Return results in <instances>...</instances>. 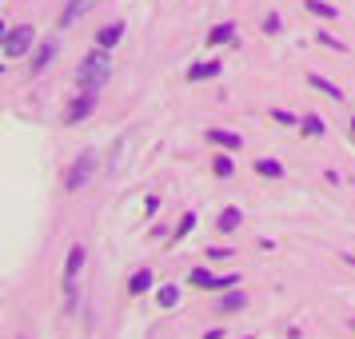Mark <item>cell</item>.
<instances>
[{"label": "cell", "instance_id": "cell-19", "mask_svg": "<svg viewBox=\"0 0 355 339\" xmlns=\"http://www.w3.org/2000/svg\"><path fill=\"white\" fill-rule=\"evenodd\" d=\"M156 299H160V307H176L180 304V288H160Z\"/></svg>", "mask_w": 355, "mask_h": 339}, {"label": "cell", "instance_id": "cell-23", "mask_svg": "<svg viewBox=\"0 0 355 339\" xmlns=\"http://www.w3.org/2000/svg\"><path fill=\"white\" fill-rule=\"evenodd\" d=\"M192 227H196V216H192V211H188V216H184V224H180V232H176V236H188Z\"/></svg>", "mask_w": 355, "mask_h": 339}, {"label": "cell", "instance_id": "cell-13", "mask_svg": "<svg viewBox=\"0 0 355 339\" xmlns=\"http://www.w3.org/2000/svg\"><path fill=\"white\" fill-rule=\"evenodd\" d=\"M307 12H315L320 20H336V4H327V0H304Z\"/></svg>", "mask_w": 355, "mask_h": 339}, {"label": "cell", "instance_id": "cell-25", "mask_svg": "<svg viewBox=\"0 0 355 339\" xmlns=\"http://www.w3.org/2000/svg\"><path fill=\"white\" fill-rule=\"evenodd\" d=\"M320 40H323V44H327V49H336V52H343V44H339L336 36H327V33H323V36H320Z\"/></svg>", "mask_w": 355, "mask_h": 339}, {"label": "cell", "instance_id": "cell-22", "mask_svg": "<svg viewBox=\"0 0 355 339\" xmlns=\"http://www.w3.org/2000/svg\"><path fill=\"white\" fill-rule=\"evenodd\" d=\"M227 256H236L232 247H208V259H227Z\"/></svg>", "mask_w": 355, "mask_h": 339}, {"label": "cell", "instance_id": "cell-26", "mask_svg": "<svg viewBox=\"0 0 355 339\" xmlns=\"http://www.w3.org/2000/svg\"><path fill=\"white\" fill-rule=\"evenodd\" d=\"M343 259H347V263H352V268H355V256H352V252H347V256H343Z\"/></svg>", "mask_w": 355, "mask_h": 339}, {"label": "cell", "instance_id": "cell-16", "mask_svg": "<svg viewBox=\"0 0 355 339\" xmlns=\"http://www.w3.org/2000/svg\"><path fill=\"white\" fill-rule=\"evenodd\" d=\"M148 288H152V272H136V275L128 279V291H132V295H144Z\"/></svg>", "mask_w": 355, "mask_h": 339}, {"label": "cell", "instance_id": "cell-10", "mask_svg": "<svg viewBox=\"0 0 355 339\" xmlns=\"http://www.w3.org/2000/svg\"><path fill=\"white\" fill-rule=\"evenodd\" d=\"M211 76H220V60H204V64L188 68V80H211Z\"/></svg>", "mask_w": 355, "mask_h": 339}, {"label": "cell", "instance_id": "cell-8", "mask_svg": "<svg viewBox=\"0 0 355 339\" xmlns=\"http://www.w3.org/2000/svg\"><path fill=\"white\" fill-rule=\"evenodd\" d=\"M208 140L211 144H220V148H227V152H240L243 148L240 136H236V132H224V128H208Z\"/></svg>", "mask_w": 355, "mask_h": 339}, {"label": "cell", "instance_id": "cell-20", "mask_svg": "<svg viewBox=\"0 0 355 339\" xmlns=\"http://www.w3.org/2000/svg\"><path fill=\"white\" fill-rule=\"evenodd\" d=\"M211 168H216V176H232V172H236V164L227 160V156H220V160L211 164Z\"/></svg>", "mask_w": 355, "mask_h": 339}, {"label": "cell", "instance_id": "cell-24", "mask_svg": "<svg viewBox=\"0 0 355 339\" xmlns=\"http://www.w3.org/2000/svg\"><path fill=\"white\" fill-rule=\"evenodd\" d=\"M263 33H279V17H268V20H263Z\"/></svg>", "mask_w": 355, "mask_h": 339}, {"label": "cell", "instance_id": "cell-18", "mask_svg": "<svg viewBox=\"0 0 355 339\" xmlns=\"http://www.w3.org/2000/svg\"><path fill=\"white\" fill-rule=\"evenodd\" d=\"M256 172H259V176H268V180H279V176H284V168H279L275 160H259Z\"/></svg>", "mask_w": 355, "mask_h": 339}, {"label": "cell", "instance_id": "cell-9", "mask_svg": "<svg viewBox=\"0 0 355 339\" xmlns=\"http://www.w3.org/2000/svg\"><path fill=\"white\" fill-rule=\"evenodd\" d=\"M56 49H60L56 40H44V44L36 49V56H33V72H44V68H49L52 60H56Z\"/></svg>", "mask_w": 355, "mask_h": 339}, {"label": "cell", "instance_id": "cell-21", "mask_svg": "<svg viewBox=\"0 0 355 339\" xmlns=\"http://www.w3.org/2000/svg\"><path fill=\"white\" fill-rule=\"evenodd\" d=\"M272 120H275V124H300V120H295L291 112H284V108H275V112H272Z\"/></svg>", "mask_w": 355, "mask_h": 339}, {"label": "cell", "instance_id": "cell-28", "mask_svg": "<svg viewBox=\"0 0 355 339\" xmlns=\"http://www.w3.org/2000/svg\"><path fill=\"white\" fill-rule=\"evenodd\" d=\"M243 339H252V336H243Z\"/></svg>", "mask_w": 355, "mask_h": 339}, {"label": "cell", "instance_id": "cell-17", "mask_svg": "<svg viewBox=\"0 0 355 339\" xmlns=\"http://www.w3.org/2000/svg\"><path fill=\"white\" fill-rule=\"evenodd\" d=\"M300 128H304V136H323V120H320V116H304V120H300Z\"/></svg>", "mask_w": 355, "mask_h": 339}, {"label": "cell", "instance_id": "cell-2", "mask_svg": "<svg viewBox=\"0 0 355 339\" xmlns=\"http://www.w3.org/2000/svg\"><path fill=\"white\" fill-rule=\"evenodd\" d=\"M92 172H96V152H84V156H76V164L68 168V176H64V188H68V192H80L84 184L92 180Z\"/></svg>", "mask_w": 355, "mask_h": 339}, {"label": "cell", "instance_id": "cell-3", "mask_svg": "<svg viewBox=\"0 0 355 339\" xmlns=\"http://www.w3.org/2000/svg\"><path fill=\"white\" fill-rule=\"evenodd\" d=\"M28 49H33V24H17L12 33L4 36V44H0V52H4L8 60H20Z\"/></svg>", "mask_w": 355, "mask_h": 339}, {"label": "cell", "instance_id": "cell-4", "mask_svg": "<svg viewBox=\"0 0 355 339\" xmlns=\"http://www.w3.org/2000/svg\"><path fill=\"white\" fill-rule=\"evenodd\" d=\"M96 96H100V92H84V88H80V96H76L72 104H68L64 124H80L84 116H92V112H96Z\"/></svg>", "mask_w": 355, "mask_h": 339}, {"label": "cell", "instance_id": "cell-27", "mask_svg": "<svg viewBox=\"0 0 355 339\" xmlns=\"http://www.w3.org/2000/svg\"><path fill=\"white\" fill-rule=\"evenodd\" d=\"M352 136H355V116H352Z\"/></svg>", "mask_w": 355, "mask_h": 339}, {"label": "cell", "instance_id": "cell-6", "mask_svg": "<svg viewBox=\"0 0 355 339\" xmlns=\"http://www.w3.org/2000/svg\"><path fill=\"white\" fill-rule=\"evenodd\" d=\"M92 4H96V0H68V4H64V12H60V28L76 24V20H80L84 12H88V8H92Z\"/></svg>", "mask_w": 355, "mask_h": 339}, {"label": "cell", "instance_id": "cell-7", "mask_svg": "<svg viewBox=\"0 0 355 339\" xmlns=\"http://www.w3.org/2000/svg\"><path fill=\"white\" fill-rule=\"evenodd\" d=\"M120 36H124V24H120V20H112V24H104V28L96 33V44L108 52V49H116V44H120Z\"/></svg>", "mask_w": 355, "mask_h": 339}, {"label": "cell", "instance_id": "cell-15", "mask_svg": "<svg viewBox=\"0 0 355 339\" xmlns=\"http://www.w3.org/2000/svg\"><path fill=\"white\" fill-rule=\"evenodd\" d=\"M240 208H224L220 211V232H236V227H240Z\"/></svg>", "mask_w": 355, "mask_h": 339}, {"label": "cell", "instance_id": "cell-29", "mask_svg": "<svg viewBox=\"0 0 355 339\" xmlns=\"http://www.w3.org/2000/svg\"><path fill=\"white\" fill-rule=\"evenodd\" d=\"M352 327H355V320H352Z\"/></svg>", "mask_w": 355, "mask_h": 339}, {"label": "cell", "instance_id": "cell-12", "mask_svg": "<svg viewBox=\"0 0 355 339\" xmlns=\"http://www.w3.org/2000/svg\"><path fill=\"white\" fill-rule=\"evenodd\" d=\"M248 307V295L243 291H227L224 299H220V315H227V311H243Z\"/></svg>", "mask_w": 355, "mask_h": 339}, {"label": "cell", "instance_id": "cell-1", "mask_svg": "<svg viewBox=\"0 0 355 339\" xmlns=\"http://www.w3.org/2000/svg\"><path fill=\"white\" fill-rule=\"evenodd\" d=\"M108 76H112V60H108V52H88L80 60V68H76V84H80L84 92H100L104 84H108Z\"/></svg>", "mask_w": 355, "mask_h": 339}, {"label": "cell", "instance_id": "cell-5", "mask_svg": "<svg viewBox=\"0 0 355 339\" xmlns=\"http://www.w3.org/2000/svg\"><path fill=\"white\" fill-rule=\"evenodd\" d=\"M84 268V247L76 243L72 252H68V268H64V291H68V299H72V279H76V272Z\"/></svg>", "mask_w": 355, "mask_h": 339}, {"label": "cell", "instance_id": "cell-14", "mask_svg": "<svg viewBox=\"0 0 355 339\" xmlns=\"http://www.w3.org/2000/svg\"><path fill=\"white\" fill-rule=\"evenodd\" d=\"M227 40H236V24H220L208 33V44H227Z\"/></svg>", "mask_w": 355, "mask_h": 339}, {"label": "cell", "instance_id": "cell-11", "mask_svg": "<svg viewBox=\"0 0 355 339\" xmlns=\"http://www.w3.org/2000/svg\"><path fill=\"white\" fill-rule=\"evenodd\" d=\"M307 84H311L315 92H323V96H331V100H343V92H339V88H336L331 80H323L320 72H311V76H307Z\"/></svg>", "mask_w": 355, "mask_h": 339}]
</instances>
